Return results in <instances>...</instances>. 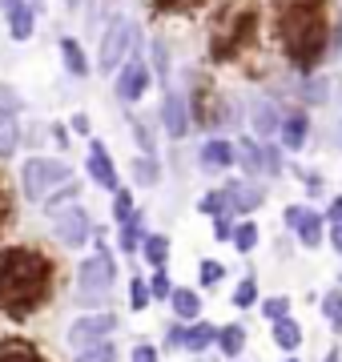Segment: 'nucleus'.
Listing matches in <instances>:
<instances>
[{
	"mask_svg": "<svg viewBox=\"0 0 342 362\" xmlns=\"http://www.w3.org/2000/svg\"><path fill=\"white\" fill-rule=\"evenodd\" d=\"M57 294V262L37 246H0V314L28 322Z\"/></svg>",
	"mask_w": 342,
	"mask_h": 362,
	"instance_id": "1",
	"label": "nucleus"
},
{
	"mask_svg": "<svg viewBox=\"0 0 342 362\" xmlns=\"http://www.w3.org/2000/svg\"><path fill=\"white\" fill-rule=\"evenodd\" d=\"M274 33L290 69L310 77L330 57V0H274Z\"/></svg>",
	"mask_w": 342,
	"mask_h": 362,
	"instance_id": "2",
	"label": "nucleus"
},
{
	"mask_svg": "<svg viewBox=\"0 0 342 362\" xmlns=\"http://www.w3.org/2000/svg\"><path fill=\"white\" fill-rule=\"evenodd\" d=\"M262 33V4L258 0H222L210 25V61L230 65L242 52H250Z\"/></svg>",
	"mask_w": 342,
	"mask_h": 362,
	"instance_id": "3",
	"label": "nucleus"
},
{
	"mask_svg": "<svg viewBox=\"0 0 342 362\" xmlns=\"http://www.w3.org/2000/svg\"><path fill=\"white\" fill-rule=\"evenodd\" d=\"M93 246H97V254L77 262V298H73L89 314L109 310V298H113V286H117V258H113V250L105 242V226H97Z\"/></svg>",
	"mask_w": 342,
	"mask_h": 362,
	"instance_id": "4",
	"label": "nucleus"
},
{
	"mask_svg": "<svg viewBox=\"0 0 342 362\" xmlns=\"http://www.w3.org/2000/svg\"><path fill=\"white\" fill-rule=\"evenodd\" d=\"M185 101H189V121L198 125V129L213 133V137H222V129L237 125V105L218 89V81L210 73H189V93H185Z\"/></svg>",
	"mask_w": 342,
	"mask_h": 362,
	"instance_id": "5",
	"label": "nucleus"
},
{
	"mask_svg": "<svg viewBox=\"0 0 342 362\" xmlns=\"http://www.w3.org/2000/svg\"><path fill=\"white\" fill-rule=\"evenodd\" d=\"M141 49H145L141 25L125 13H109L105 28H101V40H97V73L113 77L129 57H141Z\"/></svg>",
	"mask_w": 342,
	"mask_h": 362,
	"instance_id": "6",
	"label": "nucleus"
},
{
	"mask_svg": "<svg viewBox=\"0 0 342 362\" xmlns=\"http://www.w3.org/2000/svg\"><path fill=\"white\" fill-rule=\"evenodd\" d=\"M77 177L73 165H69L65 157H49V153H33L20 161V197H25L28 206H45V197L69 185V181Z\"/></svg>",
	"mask_w": 342,
	"mask_h": 362,
	"instance_id": "7",
	"label": "nucleus"
},
{
	"mask_svg": "<svg viewBox=\"0 0 342 362\" xmlns=\"http://www.w3.org/2000/svg\"><path fill=\"white\" fill-rule=\"evenodd\" d=\"M121 318L113 310H93V314H81V318H73L65 330V342L73 350H89V346H101V342H109V338L117 334Z\"/></svg>",
	"mask_w": 342,
	"mask_h": 362,
	"instance_id": "8",
	"label": "nucleus"
},
{
	"mask_svg": "<svg viewBox=\"0 0 342 362\" xmlns=\"http://www.w3.org/2000/svg\"><path fill=\"white\" fill-rule=\"evenodd\" d=\"M93 233H97V226H93L89 209L81 206H65L61 214H53V238L61 250H85L93 246Z\"/></svg>",
	"mask_w": 342,
	"mask_h": 362,
	"instance_id": "9",
	"label": "nucleus"
},
{
	"mask_svg": "<svg viewBox=\"0 0 342 362\" xmlns=\"http://www.w3.org/2000/svg\"><path fill=\"white\" fill-rule=\"evenodd\" d=\"M222 197H225V214L230 218H250L266 206V185H258L254 177H225L222 185Z\"/></svg>",
	"mask_w": 342,
	"mask_h": 362,
	"instance_id": "10",
	"label": "nucleus"
},
{
	"mask_svg": "<svg viewBox=\"0 0 342 362\" xmlns=\"http://www.w3.org/2000/svg\"><path fill=\"white\" fill-rule=\"evenodd\" d=\"M149 85H153V73H149V61H145V57H129V61L113 73V97H117L121 105H137L145 93H149Z\"/></svg>",
	"mask_w": 342,
	"mask_h": 362,
	"instance_id": "11",
	"label": "nucleus"
},
{
	"mask_svg": "<svg viewBox=\"0 0 342 362\" xmlns=\"http://www.w3.org/2000/svg\"><path fill=\"white\" fill-rule=\"evenodd\" d=\"M158 129L170 137V141H185L194 121H189V101H185L182 89H165L158 105Z\"/></svg>",
	"mask_w": 342,
	"mask_h": 362,
	"instance_id": "12",
	"label": "nucleus"
},
{
	"mask_svg": "<svg viewBox=\"0 0 342 362\" xmlns=\"http://www.w3.org/2000/svg\"><path fill=\"white\" fill-rule=\"evenodd\" d=\"M85 177L105 189V194H117L121 189V173H117V161L109 153V145L101 137H89V153H85Z\"/></svg>",
	"mask_w": 342,
	"mask_h": 362,
	"instance_id": "13",
	"label": "nucleus"
},
{
	"mask_svg": "<svg viewBox=\"0 0 342 362\" xmlns=\"http://www.w3.org/2000/svg\"><path fill=\"white\" fill-rule=\"evenodd\" d=\"M306 141H310V109L294 105L282 113V129H278V145L282 153H302Z\"/></svg>",
	"mask_w": 342,
	"mask_h": 362,
	"instance_id": "14",
	"label": "nucleus"
},
{
	"mask_svg": "<svg viewBox=\"0 0 342 362\" xmlns=\"http://www.w3.org/2000/svg\"><path fill=\"white\" fill-rule=\"evenodd\" d=\"M246 121H250L254 141H274L278 129H282V109H278L270 97H254L250 109H246Z\"/></svg>",
	"mask_w": 342,
	"mask_h": 362,
	"instance_id": "15",
	"label": "nucleus"
},
{
	"mask_svg": "<svg viewBox=\"0 0 342 362\" xmlns=\"http://www.w3.org/2000/svg\"><path fill=\"white\" fill-rule=\"evenodd\" d=\"M198 165L206 173H225V169H237V145L230 137H206L198 149Z\"/></svg>",
	"mask_w": 342,
	"mask_h": 362,
	"instance_id": "16",
	"label": "nucleus"
},
{
	"mask_svg": "<svg viewBox=\"0 0 342 362\" xmlns=\"http://www.w3.org/2000/svg\"><path fill=\"white\" fill-rule=\"evenodd\" d=\"M57 52H61V65H65V73H69V77L85 81V77L93 73V65H89V52H85V45H81L77 37H61V40H57Z\"/></svg>",
	"mask_w": 342,
	"mask_h": 362,
	"instance_id": "17",
	"label": "nucleus"
},
{
	"mask_svg": "<svg viewBox=\"0 0 342 362\" xmlns=\"http://www.w3.org/2000/svg\"><path fill=\"white\" fill-rule=\"evenodd\" d=\"M201 306H206L201 290H194V286H173L170 310H173V318H177V322H198V318H201Z\"/></svg>",
	"mask_w": 342,
	"mask_h": 362,
	"instance_id": "18",
	"label": "nucleus"
},
{
	"mask_svg": "<svg viewBox=\"0 0 342 362\" xmlns=\"http://www.w3.org/2000/svg\"><path fill=\"white\" fill-rule=\"evenodd\" d=\"M0 362H49V354L20 334H4L0 338Z\"/></svg>",
	"mask_w": 342,
	"mask_h": 362,
	"instance_id": "19",
	"label": "nucleus"
},
{
	"mask_svg": "<svg viewBox=\"0 0 342 362\" xmlns=\"http://www.w3.org/2000/svg\"><path fill=\"white\" fill-rule=\"evenodd\" d=\"M145 238H149V230H145V214L137 209L125 226H117V254H125V258H133V254H141Z\"/></svg>",
	"mask_w": 342,
	"mask_h": 362,
	"instance_id": "20",
	"label": "nucleus"
},
{
	"mask_svg": "<svg viewBox=\"0 0 342 362\" xmlns=\"http://www.w3.org/2000/svg\"><path fill=\"white\" fill-rule=\"evenodd\" d=\"M161 177H165V169H161L158 157L137 153V157L129 161V185H137V189H158Z\"/></svg>",
	"mask_w": 342,
	"mask_h": 362,
	"instance_id": "21",
	"label": "nucleus"
},
{
	"mask_svg": "<svg viewBox=\"0 0 342 362\" xmlns=\"http://www.w3.org/2000/svg\"><path fill=\"white\" fill-rule=\"evenodd\" d=\"M149 73H153V81L161 85V93L173 89V57H170V45L161 37L149 40Z\"/></svg>",
	"mask_w": 342,
	"mask_h": 362,
	"instance_id": "22",
	"label": "nucleus"
},
{
	"mask_svg": "<svg viewBox=\"0 0 342 362\" xmlns=\"http://www.w3.org/2000/svg\"><path fill=\"white\" fill-rule=\"evenodd\" d=\"M270 338H274V346L282 350V354H298L302 342H306V330H302V322L290 314V318H282V322L270 326Z\"/></svg>",
	"mask_w": 342,
	"mask_h": 362,
	"instance_id": "23",
	"label": "nucleus"
},
{
	"mask_svg": "<svg viewBox=\"0 0 342 362\" xmlns=\"http://www.w3.org/2000/svg\"><path fill=\"white\" fill-rule=\"evenodd\" d=\"M218 342V322L210 318H198V322H185V338H182V350L189 354H206V350Z\"/></svg>",
	"mask_w": 342,
	"mask_h": 362,
	"instance_id": "24",
	"label": "nucleus"
},
{
	"mask_svg": "<svg viewBox=\"0 0 342 362\" xmlns=\"http://www.w3.org/2000/svg\"><path fill=\"white\" fill-rule=\"evenodd\" d=\"M294 238H298L302 250H322V242H326V218H322L318 209H306V218L298 221Z\"/></svg>",
	"mask_w": 342,
	"mask_h": 362,
	"instance_id": "25",
	"label": "nucleus"
},
{
	"mask_svg": "<svg viewBox=\"0 0 342 362\" xmlns=\"http://www.w3.org/2000/svg\"><path fill=\"white\" fill-rule=\"evenodd\" d=\"M246 342H250L246 322H225V326H218V342L213 346L222 350V358H242L246 354Z\"/></svg>",
	"mask_w": 342,
	"mask_h": 362,
	"instance_id": "26",
	"label": "nucleus"
},
{
	"mask_svg": "<svg viewBox=\"0 0 342 362\" xmlns=\"http://www.w3.org/2000/svg\"><path fill=\"white\" fill-rule=\"evenodd\" d=\"M141 258L149 270H170V258H173V242L170 233H149L141 246Z\"/></svg>",
	"mask_w": 342,
	"mask_h": 362,
	"instance_id": "27",
	"label": "nucleus"
},
{
	"mask_svg": "<svg viewBox=\"0 0 342 362\" xmlns=\"http://www.w3.org/2000/svg\"><path fill=\"white\" fill-rule=\"evenodd\" d=\"M20 141H25V129H20V117H16V113H8V109H0V161H8V157H16Z\"/></svg>",
	"mask_w": 342,
	"mask_h": 362,
	"instance_id": "28",
	"label": "nucleus"
},
{
	"mask_svg": "<svg viewBox=\"0 0 342 362\" xmlns=\"http://www.w3.org/2000/svg\"><path fill=\"white\" fill-rule=\"evenodd\" d=\"M37 8H33V4H20V8H16V13H8L4 16V25H8V37L16 40V45H25V40H33V33H37Z\"/></svg>",
	"mask_w": 342,
	"mask_h": 362,
	"instance_id": "29",
	"label": "nucleus"
},
{
	"mask_svg": "<svg viewBox=\"0 0 342 362\" xmlns=\"http://www.w3.org/2000/svg\"><path fill=\"white\" fill-rule=\"evenodd\" d=\"M237 169H242V177H262V141H254V137H237Z\"/></svg>",
	"mask_w": 342,
	"mask_h": 362,
	"instance_id": "30",
	"label": "nucleus"
},
{
	"mask_svg": "<svg viewBox=\"0 0 342 362\" xmlns=\"http://www.w3.org/2000/svg\"><path fill=\"white\" fill-rule=\"evenodd\" d=\"M258 242H262V230H258V221L254 218H242L234 226V238H230V246L237 250V254H254L258 250Z\"/></svg>",
	"mask_w": 342,
	"mask_h": 362,
	"instance_id": "31",
	"label": "nucleus"
},
{
	"mask_svg": "<svg viewBox=\"0 0 342 362\" xmlns=\"http://www.w3.org/2000/svg\"><path fill=\"white\" fill-rule=\"evenodd\" d=\"M298 97H302V109H310V105H326L330 101V81L318 77V73H310V77H302V85H298Z\"/></svg>",
	"mask_w": 342,
	"mask_h": 362,
	"instance_id": "32",
	"label": "nucleus"
},
{
	"mask_svg": "<svg viewBox=\"0 0 342 362\" xmlns=\"http://www.w3.org/2000/svg\"><path fill=\"white\" fill-rule=\"evenodd\" d=\"M77 202H81V181L73 177L69 185H61V189H53V194L45 197V206H40V209H45V214L53 218V214H61L65 206H77Z\"/></svg>",
	"mask_w": 342,
	"mask_h": 362,
	"instance_id": "33",
	"label": "nucleus"
},
{
	"mask_svg": "<svg viewBox=\"0 0 342 362\" xmlns=\"http://www.w3.org/2000/svg\"><path fill=\"white\" fill-rule=\"evenodd\" d=\"M125 121H129V133H133V141H137V149H141L145 157H158V137H153V129H149L137 113H125Z\"/></svg>",
	"mask_w": 342,
	"mask_h": 362,
	"instance_id": "34",
	"label": "nucleus"
},
{
	"mask_svg": "<svg viewBox=\"0 0 342 362\" xmlns=\"http://www.w3.org/2000/svg\"><path fill=\"white\" fill-rule=\"evenodd\" d=\"M258 310H262V318H266V322L274 326V322H282V318H290V314H294V298H290V294L262 298V302H258Z\"/></svg>",
	"mask_w": 342,
	"mask_h": 362,
	"instance_id": "35",
	"label": "nucleus"
},
{
	"mask_svg": "<svg viewBox=\"0 0 342 362\" xmlns=\"http://www.w3.org/2000/svg\"><path fill=\"white\" fill-rule=\"evenodd\" d=\"M206 0H149L153 16H194Z\"/></svg>",
	"mask_w": 342,
	"mask_h": 362,
	"instance_id": "36",
	"label": "nucleus"
},
{
	"mask_svg": "<svg viewBox=\"0 0 342 362\" xmlns=\"http://www.w3.org/2000/svg\"><path fill=\"white\" fill-rule=\"evenodd\" d=\"M258 278H254V274H246V278H242V282L234 286V294H230V302H234L237 310H254V306H258Z\"/></svg>",
	"mask_w": 342,
	"mask_h": 362,
	"instance_id": "37",
	"label": "nucleus"
},
{
	"mask_svg": "<svg viewBox=\"0 0 342 362\" xmlns=\"http://www.w3.org/2000/svg\"><path fill=\"white\" fill-rule=\"evenodd\" d=\"M149 306H153V298H149V278L133 274L129 278V314H145Z\"/></svg>",
	"mask_w": 342,
	"mask_h": 362,
	"instance_id": "38",
	"label": "nucleus"
},
{
	"mask_svg": "<svg viewBox=\"0 0 342 362\" xmlns=\"http://www.w3.org/2000/svg\"><path fill=\"white\" fill-rule=\"evenodd\" d=\"M222 282H225V262L201 258L198 262V286H201V290H213V286H222Z\"/></svg>",
	"mask_w": 342,
	"mask_h": 362,
	"instance_id": "39",
	"label": "nucleus"
},
{
	"mask_svg": "<svg viewBox=\"0 0 342 362\" xmlns=\"http://www.w3.org/2000/svg\"><path fill=\"white\" fill-rule=\"evenodd\" d=\"M286 173V161H282V145L262 141V177H282Z\"/></svg>",
	"mask_w": 342,
	"mask_h": 362,
	"instance_id": "40",
	"label": "nucleus"
},
{
	"mask_svg": "<svg viewBox=\"0 0 342 362\" xmlns=\"http://www.w3.org/2000/svg\"><path fill=\"white\" fill-rule=\"evenodd\" d=\"M133 214H137V197H133L129 185H121L117 194H113V221H117V226H125Z\"/></svg>",
	"mask_w": 342,
	"mask_h": 362,
	"instance_id": "41",
	"label": "nucleus"
},
{
	"mask_svg": "<svg viewBox=\"0 0 342 362\" xmlns=\"http://www.w3.org/2000/svg\"><path fill=\"white\" fill-rule=\"evenodd\" d=\"M73 362H121V346L109 338V342H101V346H89V350H81Z\"/></svg>",
	"mask_w": 342,
	"mask_h": 362,
	"instance_id": "42",
	"label": "nucleus"
},
{
	"mask_svg": "<svg viewBox=\"0 0 342 362\" xmlns=\"http://www.w3.org/2000/svg\"><path fill=\"white\" fill-rule=\"evenodd\" d=\"M149 298L170 306V298H173V278H170V270H153V274H149Z\"/></svg>",
	"mask_w": 342,
	"mask_h": 362,
	"instance_id": "43",
	"label": "nucleus"
},
{
	"mask_svg": "<svg viewBox=\"0 0 342 362\" xmlns=\"http://www.w3.org/2000/svg\"><path fill=\"white\" fill-rule=\"evenodd\" d=\"M318 314H322L326 322H334V318H338V314H342V286H330L326 294L318 298Z\"/></svg>",
	"mask_w": 342,
	"mask_h": 362,
	"instance_id": "44",
	"label": "nucleus"
},
{
	"mask_svg": "<svg viewBox=\"0 0 342 362\" xmlns=\"http://www.w3.org/2000/svg\"><path fill=\"white\" fill-rule=\"evenodd\" d=\"M194 209H198V214H206V218H218V214H225V197H222V189H210V194H201Z\"/></svg>",
	"mask_w": 342,
	"mask_h": 362,
	"instance_id": "45",
	"label": "nucleus"
},
{
	"mask_svg": "<svg viewBox=\"0 0 342 362\" xmlns=\"http://www.w3.org/2000/svg\"><path fill=\"white\" fill-rule=\"evenodd\" d=\"M210 226H213V242H230L234 238V226H237V218H230V214H218V218H210Z\"/></svg>",
	"mask_w": 342,
	"mask_h": 362,
	"instance_id": "46",
	"label": "nucleus"
},
{
	"mask_svg": "<svg viewBox=\"0 0 342 362\" xmlns=\"http://www.w3.org/2000/svg\"><path fill=\"white\" fill-rule=\"evenodd\" d=\"M0 109H8V113H20V109H25V97H20L13 85H4V81H0Z\"/></svg>",
	"mask_w": 342,
	"mask_h": 362,
	"instance_id": "47",
	"label": "nucleus"
},
{
	"mask_svg": "<svg viewBox=\"0 0 342 362\" xmlns=\"http://www.w3.org/2000/svg\"><path fill=\"white\" fill-rule=\"evenodd\" d=\"M129 362H161V346H153V342H137V346L129 350Z\"/></svg>",
	"mask_w": 342,
	"mask_h": 362,
	"instance_id": "48",
	"label": "nucleus"
},
{
	"mask_svg": "<svg viewBox=\"0 0 342 362\" xmlns=\"http://www.w3.org/2000/svg\"><path fill=\"white\" fill-rule=\"evenodd\" d=\"M306 209H310V206H302V202H290V206L282 209V226H286V230L294 233V230H298V221L306 218Z\"/></svg>",
	"mask_w": 342,
	"mask_h": 362,
	"instance_id": "49",
	"label": "nucleus"
},
{
	"mask_svg": "<svg viewBox=\"0 0 342 362\" xmlns=\"http://www.w3.org/2000/svg\"><path fill=\"white\" fill-rule=\"evenodd\" d=\"M8 221H13V194H8V185L0 177V233L8 230Z\"/></svg>",
	"mask_w": 342,
	"mask_h": 362,
	"instance_id": "50",
	"label": "nucleus"
},
{
	"mask_svg": "<svg viewBox=\"0 0 342 362\" xmlns=\"http://www.w3.org/2000/svg\"><path fill=\"white\" fill-rule=\"evenodd\" d=\"M182 338H185V322H170V326H165L161 346H165V350H182Z\"/></svg>",
	"mask_w": 342,
	"mask_h": 362,
	"instance_id": "51",
	"label": "nucleus"
},
{
	"mask_svg": "<svg viewBox=\"0 0 342 362\" xmlns=\"http://www.w3.org/2000/svg\"><path fill=\"white\" fill-rule=\"evenodd\" d=\"M69 133H81V137H89V133H93L89 113H73V117H69Z\"/></svg>",
	"mask_w": 342,
	"mask_h": 362,
	"instance_id": "52",
	"label": "nucleus"
},
{
	"mask_svg": "<svg viewBox=\"0 0 342 362\" xmlns=\"http://www.w3.org/2000/svg\"><path fill=\"white\" fill-rule=\"evenodd\" d=\"M322 218H326V226H342V194L330 197V206H326V214H322Z\"/></svg>",
	"mask_w": 342,
	"mask_h": 362,
	"instance_id": "53",
	"label": "nucleus"
},
{
	"mask_svg": "<svg viewBox=\"0 0 342 362\" xmlns=\"http://www.w3.org/2000/svg\"><path fill=\"white\" fill-rule=\"evenodd\" d=\"M49 133H53V141L61 145V149H69V141H73V133H69V125H61V121H53V125H49Z\"/></svg>",
	"mask_w": 342,
	"mask_h": 362,
	"instance_id": "54",
	"label": "nucleus"
},
{
	"mask_svg": "<svg viewBox=\"0 0 342 362\" xmlns=\"http://www.w3.org/2000/svg\"><path fill=\"white\" fill-rule=\"evenodd\" d=\"M326 246L334 254H342V226H326Z\"/></svg>",
	"mask_w": 342,
	"mask_h": 362,
	"instance_id": "55",
	"label": "nucleus"
},
{
	"mask_svg": "<svg viewBox=\"0 0 342 362\" xmlns=\"http://www.w3.org/2000/svg\"><path fill=\"white\" fill-rule=\"evenodd\" d=\"M322 362H342V350H338V346H330V350H326V358H322Z\"/></svg>",
	"mask_w": 342,
	"mask_h": 362,
	"instance_id": "56",
	"label": "nucleus"
},
{
	"mask_svg": "<svg viewBox=\"0 0 342 362\" xmlns=\"http://www.w3.org/2000/svg\"><path fill=\"white\" fill-rule=\"evenodd\" d=\"M330 334H338V338H342V314L334 318V322H330Z\"/></svg>",
	"mask_w": 342,
	"mask_h": 362,
	"instance_id": "57",
	"label": "nucleus"
},
{
	"mask_svg": "<svg viewBox=\"0 0 342 362\" xmlns=\"http://www.w3.org/2000/svg\"><path fill=\"white\" fill-rule=\"evenodd\" d=\"M81 4H85V0H65V8H73V13H77Z\"/></svg>",
	"mask_w": 342,
	"mask_h": 362,
	"instance_id": "58",
	"label": "nucleus"
},
{
	"mask_svg": "<svg viewBox=\"0 0 342 362\" xmlns=\"http://www.w3.org/2000/svg\"><path fill=\"white\" fill-rule=\"evenodd\" d=\"M282 362H302V358H298V354H286V358H282Z\"/></svg>",
	"mask_w": 342,
	"mask_h": 362,
	"instance_id": "59",
	"label": "nucleus"
},
{
	"mask_svg": "<svg viewBox=\"0 0 342 362\" xmlns=\"http://www.w3.org/2000/svg\"><path fill=\"white\" fill-rule=\"evenodd\" d=\"M334 286H342V274H338V282H334Z\"/></svg>",
	"mask_w": 342,
	"mask_h": 362,
	"instance_id": "60",
	"label": "nucleus"
}]
</instances>
